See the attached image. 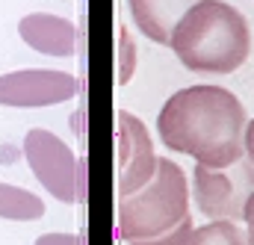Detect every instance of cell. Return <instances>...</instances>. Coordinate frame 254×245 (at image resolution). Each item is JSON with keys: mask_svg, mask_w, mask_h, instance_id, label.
I'll use <instances>...</instances> for the list:
<instances>
[{"mask_svg": "<svg viewBox=\"0 0 254 245\" xmlns=\"http://www.w3.org/2000/svg\"><path fill=\"white\" fill-rule=\"evenodd\" d=\"M246 127L240 98L210 83L175 92L157 116L163 145L207 169H225L246 157Z\"/></svg>", "mask_w": 254, "mask_h": 245, "instance_id": "1", "label": "cell"}, {"mask_svg": "<svg viewBox=\"0 0 254 245\" xmlns=\"http://www.w3.org/2000/svg\"><path fill=\"white\" fill-rule=\"evenodd\" d=\"M169 48L190 71L231 74L252 54L249 21L225 0H198L178 21Z\"/></svg>", "mask_w": 254, "mask_h": 245, "instance_id": "2", "label": "cell"}, {"mask_svg": "<svg viewBox=\"0 0 254 245\" xmlns=\"http://www.w3.org/2000/svg\"><path fill=\"white\" fill-rule=\"evenodd\" d=\"M190 181L184 169L160 157L157 172L142 189L133 195L119 198L116 204V231L127 245L139 240L160 237L172 228H178L184 219H190Z\"/></svg>", "mask_w": 254, "mask_h": 245, "instance_id": "3", "label": "cell"}, {"mask_svg": "<svg viewBox=\"0 0 254 245\" xmlns=\"http://www.w3.org/2000/svg\"><path fill=\"white\" fill-rule=\"evenodd\" d=\"M254 192V163L249 157L237 160L225 169H207L195 163L192 175V198L198 204V213L213 219L240 222L246 213V201Z\"/></svg>", "mask_w": 254, "mask_h": 245, "instance_id": "4", "label": "cell"}, {"mask_svg": "<svg viewBox=\"0 0 254 245\" xmlns=\"http://www.w3.org/2000/svg\"><path fill=\"white\" fill-rule=\"evenodd\" d=\"M24 157L33 169V175L39 178V184L45 186L57 201L74 204L77 198H83V186H80V169L74 151L65 145L63 139L45 127H33L24 136Z\"/></svg>", "mask_w": 254, "mask_h": 245, "instance_id": "5", "label": "cell"}, {"mask_svg": "<svg viewBox=\"0 0 254 245\" xmlns=\"http://www.w3.org/2000/svg\"><path fill=\"white\" fill-rule=\"evenodd\" d=\"M116 136H119V160H116V195L125 198L148 184L157 172V154L148 127L133 113L122 110L116 116Z\"/></svg>", "mask_w": 254, "mask_h": 245, "instance_id": "6", "label": "cell"}, {"mask_svg": "<svg viewBox=\"0 0 254 245\" xmlns=\"http://www.w3.org/2000/svg\"><path fill=\"white\" fill-rule=\"evenodd\" d=\"M77 80L68 71L51 68H24L0 74V107L33 110V107H54L71 101L77 95Z\"/></svg>", "mask_w": 254, "mask_h": 245, "instance_id": "7", "label": "cell"}, {"mask_svg": "<svg viewBox=\"0 0 254 245\" xmlns=\"http://www.w3.org/2000/svg\"><path fill=\"white\" fill-rule=\"evenodd\" d=\"M21 39L45 57H71L77 51V27L51 12H30L18 21Z\"/></svg>", "mask_w": 254, "mask_h": 245, "instance_id": "8", "label": "cell"}, {"mask_svg": "<svg viewBox=\"0 0 254 245\" xmlns=\"http://www.w3.org/2000/svg\"><path fill=\"white\" fill-rule=\"evenodd\" d=\"M198 0H127L136 27L157 45H169L178 21Z\"/></svg>", "mask_w": 254, "mask_h": 245, "instance_id": "9", "label": "cell"}, {"mask_svg": "<svg viewBox=\"0 0 254 245\" xmlns=\"http://www.w3.org/2000/svg\"><path fill=\"white\" fill-rule=\"evenodd\" d=\"M45 216V201L21 186L0 184V219L9 222H33Z\"/></svg>", "mask_w": 254, "mask_h": 245, "instance_id": "10", "label": "cell"}, {"mask_svg": "<svg viewBox=\"0 0 254 245\" xmlns=\"http://www.w3.org/2000/svg\"><path fill=\"white\" fill-rule=\"evenodd\" d=\"M187 245H254L249 231H243L237 222L228 219H213L201 228H195Z\"/></svg>", "mask_w": 254, "mask_h": 245, "instance_id": "11", "label": "cell"}, {"mask_svg": "<svg viewBox=\"0 0 254 245\" xmlns=\"http://www.w3.org/2000/svg\"><path fill=\"white\" fill-rule=\"evenodd\" d=\"M133 65H136V45H133V36L122 27L119 30V83H127L133 77Z\"/></svg>", "mask_w": 254, "mask_h": 245, "instance_id": "12", "label": "cell"}, {"mask_svg": "<svg viewBox=\"0 0 254 245\" xmlns=\"http://www.w3.org/2000/svg\"><path fill=\"white\" fill-rule=\"evenodd\" d=\"M192 231H195V225H192V216H190V219H184L178 228H172V231H166V234H160V237L139 240V243H130V245H187L190 237H192Z\"/></svg>", "mask_w": 254, "mask_h": 245, "instance_id": "13", "label": "cell"}, {"mask_svg": "<svg viewBox=\"0 0 254 245\" xmlns=\"http://www.w3.org/2000/svg\"><path fill=\"white\" fill-rule=\"evenodd\" d=\"M36 245H86L83 234H42Z\"/></svg>", "mask_w": 254, "mask_h": 245, "instance_id": "14", "label": "cell"}, {"mask_svg": "<svg viewBox=\"0 0 254 245\" xmlns=\"http://www.w3.org/2000/svg\"><path fill=\"white\" fill-rule=\"evenodd\" d=\"M243 222H246V231H249V237H252V243H254V192L249 195V201H246V213H243Z\"/></svg>", "mask_w": 254, "mask_h": 245, "instance_id": "15", "label": "cell"}, {"mask_svg": "<svg viewBox=\"0 0 254 245\" xmlns=\"http://www.w3.org/2000/svg\"><path fill=\"white\" fill-rule=\"evenodd\" d=\"M246 157L254 163V119L249 122V127H246Z\"/></svg>", "mask_w": 254, "mask_h": 245, "instance_id": "16", "label": "cell"}]
</instances>
